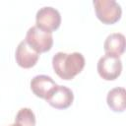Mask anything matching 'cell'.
<instances>
[{
    "label": "cell",
    "mask_w": 126,
    "mask_h": 126,
    "mask_svg": "<svg viewBox=\"0 0 126 126\" xmlns=\"http://www.w3.org/2000/svg\"><path fill=\"white\" fill-rule=\"evenodd\" d=\"M85 57L80 52H57L52 57L54 72L63 80H72L85 67Z\"/></svg>",
    "instance_id": "6da1fadb"
},
{
    "label": "cell",
    "mask_w": 126,
    "mask_h": 126,
    "mask_svg": "<svg viewBox=\"0 0 126 126\" xmlns=\"http://www.w3.org/2000/svg\"><path fill=\"white\" fill-rule=\"evenodd\" d=\"M94 11L97 19L105 25H113L122 15L121 6L115 0H94Z\"/></svg>",
    "instance_id": "7a4b0ae2"
},
{
    "label": "cell",
    "mask_w": 126,
    "mask_h": 126,
    "mask_svg": "<svg viewBox=\"0 0 126 126\" xmlns=\"http://www.w3.org/2000/svg\"><path fill=\"white\" fill-rule=\"evenodd\" d=\"M25 40L33 50L39 54L49 51L53 45L52 33L45 32L36 26H32L28 30Z\"/></svg>",
    "instance_id": "3957f363"
},
{
    "label": "cell",
    "mask_w": 126,
    "mask_h": 126,
    "mask_svg": "<svg viewBox=\"0 0 126 126\" xmlns=\"http://www.w3.org/2000/svg\"><path fill=\"white\" fill-rule=\"evenodd\" d=\"M61 24V15L59 11L51 6L39 8L35 15V26L45 32H51L59 28Z\"/></svg>",
    "instance_id": "277c9868"
},
{
    "label": "cell",
    "mask_w": 126,
    "mask_h": 126,
    "mask_svg": "<svg viewBox=\"0 0 126 126\" xmlns=\"http://www.w3.org/2000/svg\"><path fill=\"white\" fill-rule=\"evenodd\" d=\"M97 73L105 81L117 79L122 72V61L119 57L105 54L97 61Z\"/></svg>",
    "instance_id": "5b68a950"
},
{
    "label": "cell",
    "mask_w": 126,
    "mask_h": 126,
    "mask_svg": "<svg viewBox=\"0 0 126 126\" xmlns=\"http://www.w3.org/2000/svg\"><path fill=\"white\" fill-rule=\"evenodd\" d=\"M45 100L56 109H66L73 103L74 94L68 87L57 85L49 93Z\"/></svg>",
    "instance_id": "8992f818"
},
{
    "label": "cell",
    "mask_w": 126,
    "mask_h": 126,
    "mask_svg": "<svg viewBox=\"0 0 126 126\" xmlns=\"http://www.w3.org/2000/svg\"><path fill=\"white\" fill-rule=\"evenodd\" d=\"M15 58L20 67L29 69L36 64L39 58V53L33 50L24 39L17 46L15 52Z\"/></svg>",
    "instance_id": "52a82bcc"
},
{
    "label": "cell",
    "mask_w": 126,
    "mask_h": 126,
    "mask_svg": "<svg viewBox=\"0 0 126 126\" xmlns=\"http://www.w3.org/2000/svg\"><path fill=\"white\" fill-rule=\"evenodd\" d=\"M57 86L53 79L47 75H36L31 81L32 92L40 98L45 99L49 93Z\"/></svg>",
    "instance_id": "ba28073f"
},
{
    "label": "cell",
    "mask_w": 126,
    "mask_h": 126,
    "mask_svg": "<svg viewBox=\"0 0 126 126\" xmlns=\"http://www.w3.org/2000/svg\"><path fill=\"white\" fill-rule=\"evenodd\" d=\"M103 48L105 54L120 57L125 50V36L120 32H113L107 35L104 40Z\"/></svg>",
    "instance_id": "9c48e42d"
},
{
    "label": "cell",
    "mask_w": 126,
    "mask_h": 126,
    "mask_svg": "<svg viewBox=\"0 0 126 126\" xmlns=\"http://www.w3.org/2000/svg\"><path fill=\"white\" fill-rule=\"evenodd\" d=\"M126 91L124 88L116 87L107 93L106 102L108 107L114 112H123L126 107L125 103Z\"/></svg>",
    "instance_id": "30bf717a"
},
{
    "label": "cell",
    "mask_w": 126,
    "mask_h": 126,
    "mask_svg": "<svg viewBox=\"0 0 126 126\" xmlns=\"http://www.w3.org/2000/svg\"><path fill=\"white\" fill-rule=\"evenodd\" d=\"M35 115L29 107L21 108L15 118V123L20 126H35Z\"/></svg>",
    "instance_id": "8fae6325"
},
{
    "label": "cell",
    "mask_w": 126,
    "mask_h": 126,
    "mask_svg": "<svg viewBox=\"0 0 126 126\" xmlns=\"http://www.w3.org/2000/svg\"><path fill=\"white\" fill-rule=\"evenodd\" d=\"M9 126H20V125H18V124H16V123H13V124H11V125H9Z\"/></svg>",
    "instance_id": "7c38bea8"
}]
</instances>
